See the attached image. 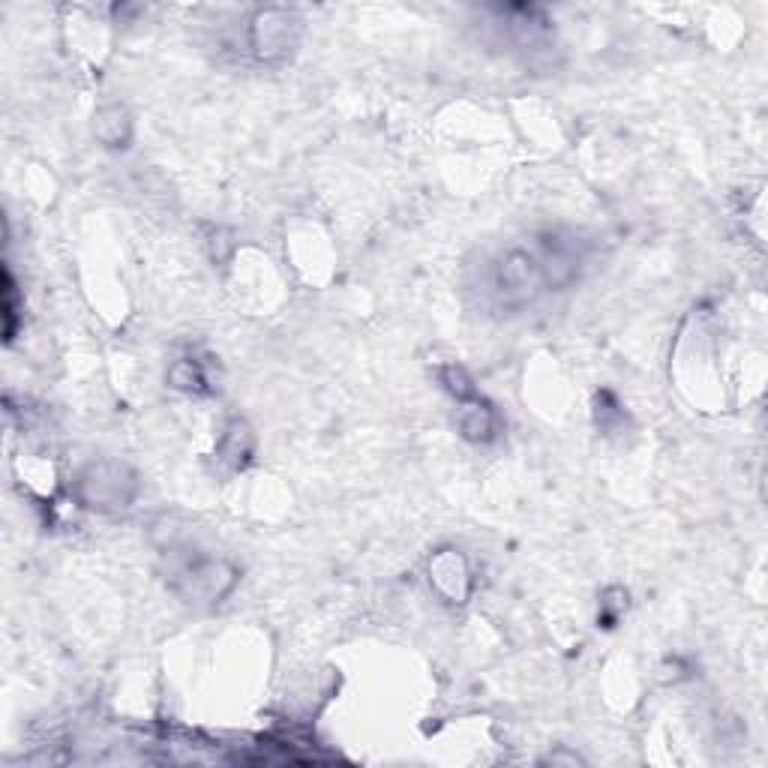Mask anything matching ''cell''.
I'll list each match as a JSON object with an SVG mask.
<instances>
[{
  "instance_id": "cell-1",
  "label": "cell",
  "mask_w": 768,
  "mask_h": 768,
  "mask_svg": "<svg viewBox=\"0 0 768 768\" xmlns=\"http://www.w3.org/2000/svg\"><path fill=\"white\" fill-rule=\"evenodd\" d=\"M543 292H552V285L538 246H508L492 258L487 282L492 309L520 312L528 304H535Z\"/></svg>"
},
{
  "instance_id": "cell-2",
  "label": "cell",
  "mask_w": 768,
  "mask_h": 768,
  "mask_svg": "<svg viewBox=\"0 0 768 768\" xmlns=\"http://www.w3.org/2000/svg\"><path fill=\"white\" fill-rule=\"evenodd\" d=\"M166 583L187 603L214 606L226 594H231V589L238 586V576H241L238 567L226 562V559L205 555V552H195L190 547L187 550L171 547V550H166Z\"/></svg>"
},
{
  "instance_id": "cell-3",
  "label": "cell",
  "mask_w": 768,
  "mask_h": 768,
  "mask_svg": "<svg viewBox=\"0 0 768 768\" xmlns=\"http://www.w3.org/2000/svg\"><path fill=\"white\" fill-rule=\"evenodd\" d=\"M73 496L81 508L97 513H120L132 508L139 496L136 472L115 460H100L85 465L73 484Z\"/></svg>"
},
{
  "instance_id": "cell-4",
  "label": "cell",
  "mask_w": 768,
  "mask_h": 768,
  "mask_svg": "<svg viewBox=\"0 0 768 768\" xmlns=\"http://www.w3.org/2000/svg\"><path fill=\"white\" fill-rule=\"evenodd\" d=\"M300 42V18L295 10H258L246 27V49L258 64H282L295 54Z\"/></svg>"
},
{
  "instance_id": "cell-5",
  "label": "cell",
  "mask_w": 768,
  "mask_h": 768,
  "mask_svg": "<svg viewBox=\"0 0 768 768\" xmlns=\"http://www.w3.org/2000/svg\"><path fill=\"white\" fill-rule=\"evenodd\" d=\"M430 586L448 603H465L472 591V571L460 550H441L430 562Z\"/></svg>"
},
{
  "instance_id": "cell-6",
  "label": "cell",
  "mask_w": 768,
  "mask_h": 768,
  "mask_svg": "<svg viewBox=\"0 0 768 768\" xmlns=\"http://www.w3.org/2000/svg\"><path fill=\"white\" fill-rule=\"evenodd\" d=\"M460 433L465 441L472 445H489L492 438L499 436V414L489 406L487 399L474 397L469 402H460Z\"/></svg>"
},
{
  "instance_id": "cell-7",
  "label": "cell",
  "mask_w": 768,
  "mask_h": 768,
  "mask_svg": "<svg viewBox=\"0 0 768 768\" xmlns=\"http://www.w3.org/2000/svg\"><path fill=\"white\" fill-rule=\"evenodd\" d=\"M253 453H256V438H253L249 423L241 421V418L229 421L217 450L219 462H226V465H231V469L238 472V469H246V465H249Z\"/></svg>"
},
{
  "instance_id": "cell-8",
  "label": "cell",
  "mask_w": 768,
  "mask_h": 768,
  "mask_svg": "<svg viewBox=\"0 0 768 768\" xmlns=\"http://www.w3.org/2000/svg\"><path fill=\"white\" fill-rule=\"evenodd\" d=\"M93 132L97 139L103 141L105 148H127L132 139V120L124 105H105L97 112L93 120Z\"/></svg>"
},
{
  "instance_id": "cell-9",
  "label": "cell",
  "mask_w": 768,
  "mask_h": 768,
  "mask_svg": "<svg viewBox=\"0 0 768 768\" xmlns=\"http://www.w3.org/2000/svg\"><path fill=\"white\" fill-rule=\"evenodd\" d=\"M168 384L175 391H183V394H210L214 384H210V372H207L205 360L199 358H180L168 367Z\"/></svg>"
},
{
  "instance_id": "cell-10",
  "label": "cell",
  "mask_w": 768,
  "mask_h": 768,
  "mask_svg": "<svg viewBox=\"0 0 768 768\" xmlns=\"http://www.w3.org/2000/svg\"><path fill=\"white\" fill-rule=\"evenodd\" d=\"M438 379H441V384L448 387L450 397H457V402H469V399L477 397V387H474L472 375L462 370L460 363H448V367H441V370H438Z\"/></svg>"
},
{
  "instance_id": "cell-11",
  "label": "cell",
  "mask_w": 768,
  "mask_h": 768,
  "mask_svg": "<svg viewBox=\"0 0 768 768\" xmlns=\"http://www.w3.org/2000/svg\"><path fill=\"white\" fill-rule=\"evenodd\" d=\"M628 610V591L625 589H606L603 591L601 613H598V625L601 628H615V622L622 618V613Z\"/></svg>"
},
{
  "instance_id": "cell-12",
  "label": "cell",
  "mask_w": 768,
  "mask_h": 768,
  "mask_svg": "<svg viewBox=\"0 0 768 768\" xmlns=\"http://www.w3.org/2000/svg\"><path fill=\"white\" fill-rule=\"evenodd\" d=\"M3 319H7V343H10L15 336V324H18V295H15L10 270H3Z\"/></svg>"
}]
</instances>
